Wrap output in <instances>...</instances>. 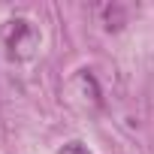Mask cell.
<instances>
[{"label":"cell","instance_id":"6da1fadb","mask_svg":"<svg viewBox=\"0 0 154 154\" xmlns=\"http://www.w3.org/2000/svg\"><path fill=\"white\" fill-rule=\"evenodd\" d=\"M57 154H91V151H88L82 142H66V145H63Z\"/></svg>","mask_w":154,"mask_h":154}]
</instances>
